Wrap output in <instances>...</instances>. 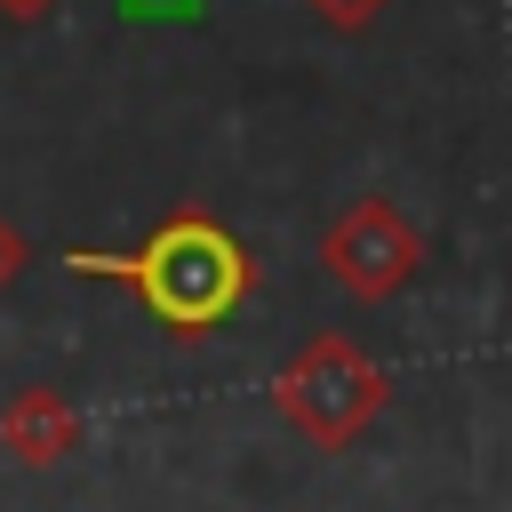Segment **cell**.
Segmentation results:
<instances>
[{
  "instance_id": "obj_1",
  "label": "cell",
  "mask_w": 512,
  "mask_h": 512,
  "mask_svg": "<svg viewBox=\"0 0 512 512\" xmlns=\"http://www.w3.org/2000/svg\"><path fill=\"white\" fill-rule=\"evenodd\" d=\"M64 272L128 288V296H136L168 336H184V344H200L208 328H224V320L248 304V288H256L248 240H240L232 224H216L208 208H168L136 248H72Z\"/></svg>"
},
{
  "instance_id": "obj_2",
  "label": "cell",
  "mask_w": 512,
  "mask_h": 512,
  "mask_svg": "<svg viewBox=\"0 0 512 512\" xmlns=\"http://www.w3.org/2000/svg\"><path fill=\"white\" fill-rule=\"evenodd\" d=\"M392 400V376L352 344V336H312L280 376H272V408L288 432H304L312 448H352Z\"/></svg>"
},
{
  "instance_id": "obj_3",
  "label": "cell",
  "mask_w": 512,
  "mask_h": 512,
  "mask_svg": "<svg viewBox=\"0 0 512 512\" xmlns=\"http://www.w3.org/2000/svg\"><path fill=\"white\" fill-rule=\"evenodd\" d=\"M320 264H328V280H336L344 296L384 304V296H400V288L416 280V264H424V232H416L384 192H368V200H352V208L320 232Z\"/></svg>"
},
{
  "instance_id": "obj_4",
  "label": "cell",
  "mask_w": 512,
  "mask_h": 512,
  "mask_svg": "<svg viewBox=\"0 0 512 512\" xmlns=\"http://www.w3.org/2000/svg\"><path fill=\"white\" fill-rule=\"evenodd\" d=\"M0 448H8L24 472H48V464H64V456L80 448V408H72L56 384H24V392H8V408H0Z\"/></svg>"
},
{
  "instance_id": "obj_5",
  "label": "cell",
  "mask_w": 512,
  "mask_h": 512,
  "mask_svg": "<svg viewBox=\"0 0 512 512\" xmlns=\"http://www.w3.org/2000/svg\"><path fill=\"white\" fill-rule=\"evenodd\" d=\"M304 8H312L320 24H336V32H360V24H376L392 0H304Z\"/></svg>"
},
{
  "instance_id": "obj_6",
  "label": "cell",
  "mask_w": 512,
  "mask_h": 512,
  "mask_svg": "<svg viewBox=\"0 0 512 512\" xmlns=\"http://www.w3.org/2000/svg\"><path fill=\"white\" fill-rule=\"evenodd\" d=\"M24 264H32V240L0 216V288H16V280H24Z\"/></svg>"
},
{
  "instance_id": "obj_7",
  "label": "cell",
  "mask_w": 512,
  "mask_h": 512,
  "mask_svg": "<svg viewBox=\"0 0 512 512\" xmlns=\"http://www.w3.org/2000/svg\"><path fill=\"white\" fill-rule=\"evenodd\" d=\"M208 0H120V16H136V24H160V16H200Z\"/></svg>"
},
{
  "instance_id": "obj_8",
  "label": "cell",
  "mask_w": 512,
  "mask_h": 512,
  "mask_svg": "<svg viewBox=\"0 0 512 512\" xmlns=\"http://www.w3.org/2000/svg\"><path fill=\"white\" fill-rule=\"evenodd\" d=\"M56 8H64V0H0L8 24H40V16H56Z\"/></svg>"
}]
</instances>
